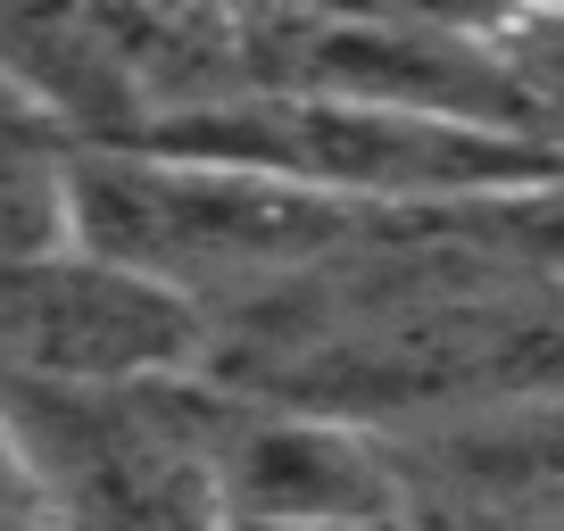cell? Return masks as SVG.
<instances>
[{
    "label": "cell",
    "instance_id": "obj_1",
    "mask_svg": "<svg viewBox=\"0 0 564 531\" xmlns=\"http://www.w3.org/2000/svg\"><path fill=\"white\" fill-rule=\"evenodd\" d=\"M58 216L67 249L199 307L208 324L373 241L366 216L199 150H67Z\"/></svg>",
    "mask_w": 564,
    "mask_h": 531
},
{
    "label": "cell",
    "instance_id": "obj_2",
    "mask_svg": "<svg viewBox=\"0 0 564 531\" xmlns=\"http://www.w3.org/2000/svg\"><path fill=\"white\" fill-rule=\"evenodd\" d=\"M141 150H199V159L274 175L307 199H333L366 225L457 216V208L540 192V183L564 175V150L523 142V133L382 117V108H340V100H282V91H241V100L208 108L199 124Z\"/></svg>",
    "mask_w": 564,
    "mask_h": 531
},
{
    "label": "cell",
    "instance_id": "obj_3",
    "mask_svg": "<svg viewBox=\"0 0 564 531\" xmlns=\"http://www.w3.org/2000/svg\"><path fill=\"white\" fill-rule=\"evenodd\" d=\"M0 424L42 498V531H216V390L0 382Z\"/></svg>",
    "mask_w": 564,
    "mask_h": 531
},
{
    "label": "cell",
    "instance_id": "obj_4",
    "mask_svg": "<svg viewBox=\"0 0 564 531\" xmlns=\"http://www.w3.org/2000/svg\"><path fill=\"white\" fill-rule=\"evenodd\" d=\"M241 34V84L282 100H340L382 117H432V124H481L523 133L531 100L514 67L498 58L481 18H423V9H232Z\"/></svg>",
    "mask_w": 564,
    "mask_h": 531
},
{
    "label": "cell",
    "instance_id": "obj_5",
    "mask_svg": "<svg viewBox=\"0 0 564 531\" xmlns=\"http://www.w3.org/2000/svg\"><path fill=\"white\" fill-rule=\"evenodd\" d=\"M208 316L133 283L84 249L0 266V382L124 390V382H199Z\"/></svg>",
    "mask_w": 564,
    "mask_h": 531
},
{
    "label": "cell",
    "instance_id": "obj_6",
    "mask_svg": "<svg viewBox=\"0 0 564 531\" xmlns=\"http://www.w3.org/2000/svg\"><path fill=\"white\" fill-rule=\"evenodd\" d=\"M216 390V382H208ZM216 514L274 531H415V457L390 432L216 390Z\"/></svg>",
    "mask_w": 564,
    "mask_h": 531
},
{
    "label": "cell",
    "instance_id": "obj_7",
    "mask_svg": "<svg viewBox=\"0 0 564 531\" xmlns=\"http://www.w3.org/2000/svg\"><path fill=\"white\" fill-rule=\"evenodd\" d=\"M481 25H490L498 58L523 84L540 142L564 150V9H507V18H481Z\"/></svg>",
    "mask_w": 564,
    "mask_h": 531
},
{
    "label": "cell",
    "instance_id": "obj_8",
    "mask_svg": "<svg viewBox=\"0 0 564 531\" xmlns=\"http://www.w3.org/2000/svg\"><path fill=\"white\" fill-rule=\"evenodd\" d=\"M0 531H42V498L25 481V457L9 441V424H0Z\"/></svg>",
    "mask_w": 564,
    "mask_h": 531
},
{
    "label": "cell",
    "instance_id": "obj_9",
    "mask_svg": "<svg viewBox=\"0 0 564 531\" xmlns=\"http://www.w3.org/2000/svg\"><path fill=\"white\" fill-rule=\"evenodd\" d=\"M448 531H556V523H514V514H474V507H457V514H448Z\"/></svg>",
    "mask_w": 564,
    "mask_h": 531
},
{
    "label": "cell",
    "instance_id": "obj_10",
    "mask_svg": "<svg viewBox=\"0 0 564 531\" xmlns=\"http://www.w3.org/2000/svg\"><path fill=\"white\" fill-rule=\"evenodd\" d=\"M216 531H274V523H216Z\"/></svg>",
    "mask_w": 564,
    "mask_h": 531
}]
</instances>
